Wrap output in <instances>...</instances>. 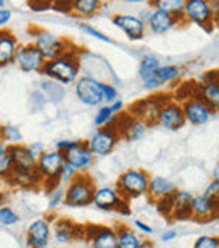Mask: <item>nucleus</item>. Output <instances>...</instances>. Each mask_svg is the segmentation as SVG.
<instances>
[{
    "label": "nucleus",
    "mask_w": 219,
    "mask_h": 248,
    "mask_svg": "<svg viewBox=\"0 0 219 248\" xmlns=\"http://www.w3.org/2000/svg\"><path fill=\"white\" fill-rule=\"evenodd\" d=\"M41 75L49 78L51 81H56L59 85H71L78 81L79 75V62L78 58L73 54L62 56V58L46 61L44 68L41 69Z\"/></svg>",
    "instance_id": "obj_1"
},
{
    "label": "nucleus",
    "mask_w": 219,
    "mask_h": 248,
    "mask_svg": "<svg viewBox=\"0 0 219 248\" xmlns=\"http://www.w3.org/2000/svg\"><path fill=\"white\" fill-rule=\"evenodd\" d=\"M150 174L144 169H127L117 181V189L125 199H137L148 194Z\"/></svg>",
    "instance_id": "obj_2"
},
{
    "label": "nucleus",
    "mask_w": 219,
    "mask_h": 248,
    "mask_svg": "<svg viewBox=\"0 0 219 248\" xmlns=\"http://www.w3.org/2000/svg\"><path fill=\"white\" fill-rule=\"evenodd\" d=\"M66 166V157L62 152L58 150H49L44 155H41L37 159V172L43 177L44 189L47 193L54 191L56 187H59V176L62 172V167Z\"/></svg>",
    "instance_id": "obj_3"
},
{
    "label": "nucleus",
    "mask_w": 219,
    "mask_h": 248,
    "mask_svg": "<svg viewBox=\"0 0 219 248\" xmlns=\"http://www.w3.org/2000/svg\"><path fill=\"white\" fill-rule=\"evenodd\" d=\"M95 193V181L88 176V172L78 174L76 179L69 186H66L64 204L71 206V208H85L88 204H93Z\"/></svg>",
    "instance_id": "obj_4"
},
{
    "label": "nucleus",
    "mask_w": 219,
    "mask_h": 248,
    "mask_svg": "<svg viewBox=\"0 0 219 248\" xmlns=\"http://www.w3.org/2000/svg\"><path fill=\"white\" fill-rule=\"evenodd\" d=\"M34 46L43 52L46 61H53V59L62 58V56L71 54L73 46L62 37L56 36V34L49 32V31H39L34 36Z\"/></svg>",
    "instance_id": "obj_5"
},
{
    "label": "nucleus",
    "mask_w": 219,
    "mask_h": 248,
    "mask_svg": "<svg viewBox=\"0 0 219 248\" xmlns=\"http://www.w3.org/2000/svg\"><path fill=\"white\" fill-rule=\"evenodd\" d=\"M170 98L162 93H155V95L148 96L145 100H140L137 103H133L128 110V113L131 117L138 118L144 124L150 125V124H157L159 122V115H161V110L164 108V105L169 101Z\"/></svg>",
    "instance_id": "obj_6"
},
{
    "label": "nucleus",
    "mask_w": 219,
    "mask_h": 248,
    "mask_svg": "<svg viewBox=\"0 0 219 248\" xmlns=\"http://www.w3.org/2000/svg\"><path fill=\"white\" fill-rule=\"evenodd\" d=\"M182 19L206 31H213V26L216 22H214L211 0H186Z\"/></svg>",
    "instance_id": "obj_7"
},
{
    "label": "nucleus",
    "mask_w": 219,
    "mask_h": 248,
    "mask_svg": "<svg viewBox=\"0 0 219 248\" xmlns=\"http://www.w3.org/2000/svg\"><path fill=\"white\" fill-rule=\"evenodd\" d=\"M120 140H121L120 132L117 128L106 127V128H98L89 137V140L86 144H88L89 150H91L95 157H105L113 152Z\"/></svg>",
    "instance_id": "obj_8"
},
{
    "label": "nucleus",
    "mask_w": 219,
    "mask_h": 248,
    "mask_svg": "<svg viewBox=\"0 0 219 248\" xmlns=\"http://www.w3.org/2000/svg\"><path fill=\"white\" fill-rule=\"evenodd\" d=\"M93 204L102 211H118L121 215H130L127 199L118 193L117 187H100V189H96Z\"/></svg>",
    "instance_id": "obj_9"
},
{
    "label": "nucleus",
    "mask_w": 219,
    "mask_h": 248,
    "mask_svg": "<svg viewBox=\"0 0 219 248\" xmlns=\"http://www.w3.org/2000/svg\"><path fill=\"white\" fill-rule=\"evenodd\" d=\"M196 98L207 105L214 113H219V71H209L197 83Z\"/></svg>",
    "instance_id": "obj_10"
},
{
    "label": "nucleus",
    "mask_w": 219,
    "mask_h": 248,
    "mask_svg": "<svg viewBox=\"0 0 219 248\" xmlns=\"http://www.w3.org/2000/svg\"><path fill=\"white\" fill-rule=\"evenodd\" d=\"M74 92L78 100L86 107H100L103 101V92H102V81L91 78V76H83L78 78L74 83Z\"/></svg>",
    "instance_id": "obj_11"
},
{
    "label": "nucleus",
    "mask_w": 219,
    "mask_h": 248,
    "mask_svg": "<svg viewBox=\"0 0 219 248\" xmlns=\"http://www.w3.org/2000/svg\"><path fill=\"white\" fill-rule=\"evenodd\" d=\"M182 110H184V117H186L187 124L196 125V127L209 124L214 115H216L204 101H201L199 98H196V96L182 101Z\"/></svg>",
    "instance_id": "obj_12"
},
{
    "label": "nucleus",
    "mask_w": 219,
    "mask_h": 248,
    "mask_svg": "<svg viewBox=\"0 0 219 248\" xmlns=\"http://www.w3.org/2000/svg\"><path fill=\"white\" fill-rule=\"evenodd\" d=\"M15 62L24 73H41V69L46 64V59L34 44H26L17 51Z\"/></svg>",
    "instance_id": "obj_13"
},
{
    "label": "nucleus",
    "mask_w": 219,
    "mask_h": 248,
    "mask_svg": "<svg viewBox=\"0 0 219 248\" xmlns=\"http://www.w3.org/2000/svg\"><path fill=\"white\" fill-rule=\"evenodd\" d=\"M113 26H117L120 31H123L125 36L130 41H140L145 36L147 24L138 16H130V14H117L111 17Z\"/></svg>",
    "instance_id": "obj_14"
},
{
    "label": "nucleus",
    "mask_w": 219,
    "mask_h": 248,
    "mask_svg": "<svg viewBox=\"0 0 219 248\" xmlns=\"http://www.w3.org/2000/svg\"><path fill=\"white\" fill-rule=\"evenodd\" d=\"M147 124H144L138 118L131 117L130 113H121L118 115V122L113 128H117L120 132V137L125 139L127 142H137L140 140L142 137L147 132Z\"/></svg>",
    "instance_id": "obj_15"
},
{
    "label": "nucleus",
    "mask_w": 219,
    "mask_h": 248,
    "mask_svg": "<svg viewBox=\"0 0 219 248\" xmlns=\"http://www.w3.org/2000/svg\"><path fill=\"white\" fill-rule=\"evenodd\" d=\"M157 124L161 125V127H164L165 130H170V132H175V130H179V128H182L184 125H186L182 103L170 98L164 105V108L161 110Z\"/></svg>",
    "instance_id": "obj_16"
},
{
    "label": "nucleus",
    "mask_w": 219,
    "mask_h": 248,
    "mask_svg": "<svg viewBox=\"0 0 219 248\" xmlns=\"http://www.w3.org/2000/svg\"><path fill=\"white\" fill-rule=\"evenodd\" d=\"M85 238L89 240L93 248H117L118 245L117 228L108 226H85Z\"/></svg>",
    "instance_id": "obj_17"
},
{
    "label": "nucleus",
    "mask_w": 219,
    "mask_h": 248,
    "mask_svg": "<svg viewBox=\"0 0 219 248\" xmlns=\"http://www.w3.org/2000/svg\"><path fill=\"white\" fill-rule=\"evenodd\" d=\"M64 157H66V164H69V166L78 170L79 174L88 172L89 167L95 162V155H93V152L89 150L88 144L81 140L78 142V145H74L71 150H68V152L64 154Z\"/></svg>",
    "instance_id": "obj_18"
},
{
    "label": "nucleus",
    "mask_w": 219,
    "mask_h": 248,
    "mask_svg": "<svg viewBox=\"0 0 219 248\" xmlns=\"http://www.w3.org/2000/svg\"><path fill=\"white\" fill-rule=\"evenodd\" d=\"M7 154L14 164V174H27L37 169V159H34L27 145H9Z\"/></svg>",
    "instance_id": "obj_19"
},
{
    "label": "nucleus",
    "mask_w": 219,
    "mask_h": 248,
    "mask_svg": "<svg viewBox=\"0 0 219 248\" xmlns=\"http://www.w3.org/2000/svg\"><path fill=\"white\" fill-rule=\"evenodd\" d=\"M53 238L56 245L64 247L78 238H85V226L76 225L74 221H69V219H58L53 232Z\"/></svg>",
    "instance_id": "obj_20"
},
{
    "label": "nucleus",
    "mask_w": 219,
    "mask_h": 248,
    "mask_svg": "<svg viewBox=\"0 0 219 248\" xmlns=\"http://www.w3.org/2000/svg\"><path fill=\"white\" fill-rule=\"evenodd\" d=\"M51 226L46 218L32 221L27 228V245L30 248H49Z\"/></svg>",
    "instance_id": "obj_21"
},
{
    "label": "nucleus",
    "mask_w": 219,
    "mask_h": 248,
    "mask_svg": "<svg viewBox=\"0 0 219 248\" xmlns=\"http://www.w3.org/2000/svg\"><path fill=\"white\" fill-rule=\"evenodd\" d=\"M180 20H184L182 17L167 14V12H164V10L152 9L150 17H148V20L145 24H147V27L154 34H157V36H164V34H167L169 31H172L175 26H179Z\"/></svg>",
    "instance_id": "obj_22"
},
{
    "label": "nucleus",
    "mask_w": 219,
    "mask_h": 248,
    "mask_svg": "<svg viewBox=\"0 0 219 248\" xmlns=\"http://www.w3.org/2000/svg\"><path fill=\"white\" fill-rule=\"evenodd\" d=\"M194 196L190 191H177L172 196L170 204V219H190L192 218V201Z\"/></svg>",
    "instance_id": "obj_23"
},
{
    "label": "nucleus",
    "mask_w": 219,
    "mask_h": 248,
    "mask_svg": "<svg viewBox=\"0 0 219 248\" xmlns=\"http://www.w3.org/2000/svg\"><path fill=\"white\" fill-rule=\"evenodd\" d=\"M219 216L213 201L206 194H196L192 201V218L194 221H213Z\"/></svg>",
    "instance_id": "obj_24"
},
{
    "label": "nucleus",
    "mask_w": 219,
    "mask_h": 248,
    "mask_svg": "<svg viewBox=\"0 0 219 248\" xmlns=\"http://www.w3.org/2000/svg\"><path fill=\"white\" fill-rule=\"evenodd\" d=\"M177 186L170 179H165L162 176L150 177V186H148V198L157 204V202L164 201V199L174 196L177 193Z\"/></svg>",
    "instance_id": "obj_25"
},
{
    "label": "nucleus",
    "mask_w": 219,
    "mask_h": 248,
    "mask_svg": "<svg viewBox=\"0 0 219 248\" xmlns=\"http://www.w3.org/2000/svg\"><path fill=\"white\" fill-rule=\"evenodd\" d=\"M19 41L9 31H0V66H7L15 62V56L19 51Z\"/></svg>",
    "instance_id": "obj_26"
},
{
    "label": "nucleus",
    "mask_w": 219,
    "mask_h": 248,
    "mask_svg": "<svg viewBox=\"0 0 219 248\" xmlns=\"http://www.w3.org/2000/svg\"><path fill=\"white\" fill-rule=\"evenodd\" d=\"M161 59L157 58V56L154 54H145L142 56L140 62H138V78H140V81H147V79L154 78L155 73H157V69L161 68Z\"/></svg>",
    "instance_id": "obj_27"
},
{
    "label": "nucleus",
    "mask_w": 219,
    "mask_h": 248,
    "mask_svg": "<svg viewBox=\"0 0 219 248\" xmlns=\"http://www.w3.org/2000/svg\"><path fill=\"white\" fill-rule=\"evenodd\" d=\"M102 9V2L100 0H73V7H71V14L76 17H93L96 12H100Z\"/></svg>",
    "instance_id": "obj_28"
},
{
    "label": "nucleus",
    "mask_w": 219,
    "mask_h": 248,
    "mask_svg": "<svg viewBox=\"0 0 219 248\" xmlns=\"http://www.w3.org/2000/svg\"><path fill=\"white\" fill-rule=\"evenodd\" d=\"M180 76H182V69L175 64H162L155 73V78L162 86L177 81V79H180Z\"/></svg>",
    "instance_id": "obj_29"
},
{
    "label": "nucleus",
    "mask_w": 219,
    "mask_h": 248,
    "mask_svg": "<svg viewBox=\"0 0 219 248\" xmlns=\"http://www.w3.org/2000/svg\"><path fill=\"white\" fill-rule=\"evenodd\" d=\"M118 245L117 248H138L142 243L140 236L133 232V230L127 228V226H118Z\"/></svg>",
    "instance_id": "obj_30"
},
{
    "label": "nucleus",
    "mask_w": 219,
    "mask_h": 248,
    "mask_svg": "<svg viewBox=\"0 0 219 248\" xmlns=\"http://www.w3.org/2000/svg\"><path fill=\"white\" fill-rule=\"evenodd\" d=\"M150 5L157 10H164L167 14L182 17L186 2L184 0H154V2H150Z\"/></svg>",
    "instance_id": "obj_31"
},
{
    "label": "nucleus",
    "mask_w": 219,
    "mask_h": 248,
    "mask_svg": "<svg viewBox=\"0 0 219 248\" xmlns=\"http://www.w3.org/2000/svg\"><path fill=\"white\" fill-rule=\"evenodd\" d=\"M118 120V115H115L111 111L110 105H105V107H100L98 108V113L95 115V125L98 128H106L115 125Z\"/></svg>",
    "instance_id": "obj_32"
},
{
    "label": "nucleus",
    "mask_w": 219,
    "mask_h": 248,
    "mask_svg": "<svg viewBox=\"0 0 219 248\" xmlns=\"http://www.w3.org/2000/svg\"><path fill=\"white\" fill-rule=\"evenodd\" d=\"M0 139L5 142L7 145H20L22 144V134L17 127L14 125H3L0 128Z\"/></svg>",
    "instance_id": "obj_33"
},
{
    "label": "nucleus",
    "mask_w": 219,
    "mask_h": 248,
    "mask_svg": "<svg viewBox=\"0 0 219 248\" xmlns=\"http://www.w3.org/2000/svg\"><path fill=\"white\" fill-rule=\"evenodd\" d=\"M19 223V215L9 206H0V225L14 226Z\"/></svg>",
    "instance_id": "obj_34"
},
{
    "label": "nucleus",
    "mask_w": 219,
    "mask_h": 248,
    "mask_svg": "<svg viewBox=\"0 0 219 248\" xmlns=\"http://www.w3.org/2000/svg\"><path fill=\"white\" fill-rule=\"evenodd\" d=\"M79 29H81L85 34H88V36H91L93 39H98V41H102V43L113 44V39H111V37H108V36H106V34H103L102 31L95 29V27H93V26H89V24L79 22Z\"/></svg>",
    "instance_id": "obj_35"
},
{
    "label": "nucleus",
    "mask_w": 219,
    "mask_h": 248,
    "mask_svg": "<svg viewBox=\"0 0 219 248\" xmlns=\"http://www.w3.org/2000/svg\"><path fill=\"white\" fill-rule=\"evenodd\" d=\"M14 174V164H12V159H10L9 154H2L0 155V179H5L9 181Z\"/></svg>",
    "instance_id": "obj_36"
},
{
    "label": "nucleus",
    "mask_w": 219,
    "mask_h": 248,
    "mask_svg": "<svg viewBox=\"0 0 219 248\" xmlns=\"http://www.w3.org/2000/svg\"><path fill=\"white\" fill-rule=\"evenodd\" d=\"M192 248H219V236L201 235L194 240Z\"/></svg>",
    "instance_id": "obj_37"
},
{
    "label": "nucleus",
    "mask_w": 219,
    "mask_h": 248,
    "mask_svg": "<svg viewBox=\"0 0 219 248\" xmlns=\"http://www.w3.org/2000/svg\"><path fill=\"white\" fill-rule=\"evenodd\" d=\"M49 211H56V209L59 208V206L64 202V198H66V189H62L61 186L59 187H56L54 191H51L49 193Z\"/></svg>",
    "instance_id": "obj_38"
},
{
    "label": "nucleus",
    "mask_w": 219,
    "mask_h": 248,
    "mask_svg": "<svg viewBox=\"0 0 219 248\" xmlns=\"http://www.w3.org/2000/svg\"><path fill=\"white\" fill-rule=\"evenodd\" d=\"M102 92H103V101L105 103H115V101L118 100V92H117V88H115L113 85H110V83H105V81H102Z\"/></svg>",
    "instance_id": "obj_39"
},
{
    "label": "nucleus",
    "mask_w": 219,
    "mask_h": 248,
    "mask_svg": "<svg viewBox=\"0 0 219 248\" xmlns=\"http://www.w3.org/2000/svg\"><path fill=\"white\" fill-rule=\"evenodd\" d=\"M204 194L213 201L214 208H216L218 213H219V181H213V183H209V186L206 187Z\"/></svg>",
    "instance_id": "obj_40"
},
{
    "label": "nucleus",
    "mask_w": 219,
    "mask_h": 248,
    "mask_svg": "<svg viewBox=\"0 0 219 248\" xmlns=\"http://www.w3.org/2000/svg\"><path fill=\"white\" fill-rule=\"evenodd\" d=\"M78 170L76 169H73L69 164H66L64 167H62V172H61V176H59V183L61 184H64V186H69V184L73 183V181L76 179V176H78Z\"/></svg>",
    "instance_id": "obj_41"
},
{
    "label": "nucleus",
    "mask_w": 219,
    "mask_h": 248,
    "mask_svg": "<svg viewBox=\"0 0 219 248\" xmlns=\"http://www.w3.org/2000/svg\"><path fill=\"white\" fill-rule=\"evenodd\" d=\"M27 149H29V152L32 154L34 159H39L41 155H44V154L47 152L43 142H30V144L27 145Z\"/></svg>",
    "instance_id": "obj_42"
},
{
    "label": "nucleus",
    "mask_w": 219,
    "mask_h": 248,
    "mask_svg": "<svg viewBox=\"0 0 219 248\" xmlns=\"http://www.w3.org/2000/svg\"><path fill=\"white\" fill-rule=\"evenodd\" d=\"M79 140H58L54 144V150H58V152H62L66 154L68 150H71L74 145H78Z\"/></svg>",
    "instance_id": "obj_43"
},
{
    "label": "nucleus",
    "mask_w": 219,
    "mask_h": 248,
    "mask_svg": "<svg viewBox=\"0 0 219 248\" xmlns=\"http://www.w3.org/2000/svg\"><path fill=\"white\" fill-rule=\"evenodd\" d=\"M73 0H59V2H53V9L59 10V12H71Z\"/></svg>",
    "instance_id": "obj_44"
},
{
    "label": "nucleus",
    "mask_w": 219,
    "mask_h": 248,
    "mask_svg": "<svg viewBox=\"0 0 219 248\" xmlns=\"http://www.w3.org/2000/svg\"><path fill=\"white\" fill-rule=\"evenodd\" d=\"M135 228L138 230V232H142L144 235H154V228H152L150 225H147L145 221H140V219H137V221H133Z\"/></svg>",
    "instance_id": "obj_45"
},
{
    "label": "nucleus",
    "mask_w": 219,
    "mask_h": 248,
    "mask_svg": "<svg viewBox=\"0 0 219 248\" xmlns=\"http://www.w3.org/2000/svg\"><path fill=\"white\" fill-rule=\"evenodd\" d=\"M30 10H36V12H43V10L53 9V2H29Z\"/></svg>",
    "instance_id": "obj_46"
},
{
    "label": "nucleus",
    "mask_w": 219,
    "mask_h": 248,
    "mask_svg": "<svg viewBox=\"0 0 219 248\" xmlns=\"http://www.w3.org/2000/svg\"><path fill=\"white\" fill-rule=\"evenodd\" d=\"M177 236H179V232L177 230H167L161 235V240L162 242H172V240H175Z\"/></svg>",
    "instance_id": "obj_47"
},
{
    "label": "nucleus",
    "mask_w": 219,
    "mask_h": 248,
    "mask_svg": "<svg viewBox=\"0 0 219 248\" xmlns=\"http://www.w3.org/2000/svg\"><path fill=\"white\" fill-rule=\"evenodd\" d=\"M110 108H111V111H113L115 115H121V113H123V110H125V103L121 100H117L115 103L110 105Z\"/></svg>",
    "instance_id": "obj_48"
},
{
    "label": "nucleus",
    "mask_w": 219,
    "mask_h": 248,
    "mask_svg": "<svg viewBox=\"0 0 219 248\" xmlns=\"http://www.w3.org/2000/svg\"><path fill=\"white\" fill-rule=\"evenodd\" d=\"M10 17H12V12L9 9H2L0 10V27H3L5 24H9Z\"/></svg>",
    "instance_id": "obj_49"
},
{
    "label": "nucleus",
    "mask_w": 219,
    "mask_h": 248,
    "mask_svg": "<svg viewBox=\"0 0 219 248\" xmlns=\"http://www.w3.org/2000/svg\"><path fill=\"white\" fill-rule=\"evenodd\" d=\"M213 181H219V162L214 166V169H213Z\"/></svg>",
    "instance_id": "obj_50"
},
{
    "label": "nucleus",
    "mask_w": 219,
    "mask_h": 248,
    "mask_svg": "<svg viewBox=\"0 0 219 248\" xmlns=\"http://www.w3.org/2000/svg\"><path fill=\"white\" fill-rule=\"evenodd\" d=\"M138 248H154V243L148 242V240H142V243H140V247H138Z\"/></svg>",
    "instance_id": "obj_51"
},
{
    "label": "nucleus",
    "mask_w": 219,
    "mask_h": 248,
    "mask_svg": "<svg viewBox=\"0 0 219 248\" xmlns=\"http://www.w3.org/2000/svg\"><path fill=\"white\" fill-rule=\"evenodd\" d=\"M7 149H9V145H7L5 142L2 140V139H0V155H2V154H5Z\"/></svg>",
    "instance_id": "obj_52"
},
{
    "label": "nucleus",
    "mask_w": 219,
    "mask_h": 248,
    "mask_svg": "<svg viewBox=\"0 0 219 248\" xmlns=\"http://www.w3.org/2000/svg\"><path fill=\"white\" fill-rule=\"evenodd\" d=\"M3 7H5V2H3V0H0V10H2Z\"/></svg>",
    "instance_id": "obj_53"
}]
</instances>
